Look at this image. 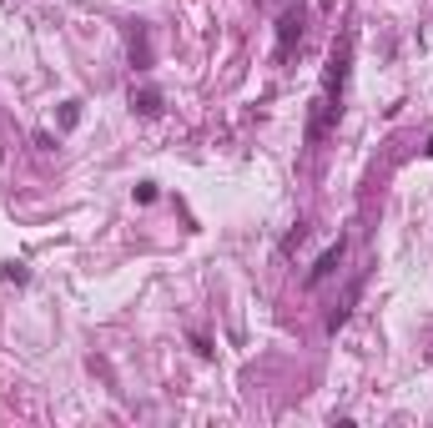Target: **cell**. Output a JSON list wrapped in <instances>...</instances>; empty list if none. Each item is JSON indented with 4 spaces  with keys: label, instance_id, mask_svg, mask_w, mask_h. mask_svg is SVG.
Instances as JSON below:
<instances>
[{
    "label": "cell",
    "instance_id": "obj_3",
    "mask_svg": "<svg viewBox=\"0 0 433 428\" xmlns=\"http://www.w3.org/2000/svg\"><path fill=\"white\" fill-rule=\"evenodd\" d=\"M297 40H302V6L283 11V21H278V56H287Z\"/></svg>",
    "mask_w": 433,
    "mask_h": 428
},
{
    "label": "cell",
    "instance_id": "obj_5",
    "mask_svg": "<svg viewBox=\"0 0 433 428\" xmlns=\"http://www.w3.org/2000/svg\"><path fill=\"white\" fill-rule=\"evenodd\" d=\"M131 66H136V71H146V66H151V40H146V31H136V35H131Z\"/></svg>",
    "mask_w": 433,
    "mask_h": 428
},
{
    "label": "cell",
    "instance_id": "obj_7",
    "mask_svg": "<svg viewBox=\"0 0 433 428\" xmlns=\"http://www.w3.org/2000/svg\"><path fill=\"white\" fill-rule=\"evenodd\" d=\"M423 151H428V156H433V136H428V146H423Z\"/></svg>",
    "mask_w": 433,
    "mask_h": 428
},
{
    "label": "cell",
    "instance_id": "obj_1",
    "mask_svg": "<svg viewBox=\"0 0 433 428\" xmlns=\"http://www.w3.org/2000/svg\"><path fill=\"white\" fill-rule=\"evenodd\" d=\"M348 66H353V35H343V40L333 45V56H328L322 96H317V106H312V121H307V141H312V146L333 131V121H338V111H343L338 101H343V86H348Z\"/></svg>",
    "mask_w": 433,
    "mask_h": 428
},
{
    "label": "cell",
    "instance_id": "obj_2",
    "mask_svg": "<svg viewBox=\"0 0 433 428\" xmlns=\"http://www.w3.org/2000/svg\"><path fill=\"white\" fill-rule=\"evenodd\" d=\"M343 247H348V242L338 237V242H333L328 252H322V257H317V262L307 267V287H317V282H328V278L338 273V267H343Z\"/></svg>",
    "mask_w": 433,
    "mask_h": 428
},
{
    "label": "cell",
    "instance_id": "obj_4",
    "mask_svg": "<svg viewBox=\"0 0 433 428\" xmlns=\"http://www.w3.org/2000/svg\"><path fill=\"white\" fill-rule=\"evenodd\" d=\"M131 106H136L141 116H156L161 111V91H151V86L146 91H131Z\"/></svg>",
    "mask_w": 433,
    "mask_h": 428
},
{
    "label": "cell",
    "instance_id": "obj_6",
    "mask_svg": "<svg viewBox=\"0 0 433 428\" xmlns=\"http://www.w3.org/2000/svg\"><path fill=\"white\" fill-rule=\"evenodd\" d=\"M136 202H141V207L156 202V182H141V187H136Z\"/></svg>",
    "mask_w": 433,
    "mask_h": 428
}]
</instances>
